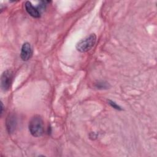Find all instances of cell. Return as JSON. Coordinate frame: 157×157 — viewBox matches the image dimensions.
<instances>
[{"instance_id":"obj_1","label":"cell","mask_w":157,"mask_h":157,"mask_svg":"<svg viewBox=\"0 0 157 157\" xmlns=\"http://www.w3.org/2000/svg\"><path fill=\"white\" fill-rule=\"evenodd\" d=\"M29 131L34 137H40L44 132V125L40 116L36 115L33 116L29 122Z\"/></svg>"},{"instance_id":"obj_2","label":"cell","mask_w":157,"mask_h":157,"mask_svg":"<svg viewBox=\"0 0 157 157\" xmlns=\"http://www.w3.org/2000/svg\"><path fill=\"white\" fill-rule=\"evenodd\" d=\"M96 41V36L94 34H91L84 39H81L76 44V49L80 52L83 53L91 50Z\"/></svg>"},{"instance_id":"obj_3","label":"cell","mask_w":157,"mask_h":157,"mask_svg":"<svg viewBox=\"0 0 157 157\" xmlns=\"http://www.w3.org/2000/svg\"><path fill=\"white\" fill-rule=\"evenodd\" d=\"M13 78V72L11 70L5 71L1 77V86L3 91H8L11 86Z\"/></svg>"},{"instance_id":"obj_4","label":"cell","mask_w":157,"mask_h":157,"mask_svg":"<svg viewBox=\"0 0 157 157\" xmlns=\"http://www.w3.org/2000/svg\"><path fill=\"white\" fill-rule=\"evenodd\" d=\"M33 55V50L29 43L25 42L23 44L21 49L20 56L23 61L29 60Z\"/></svg>"},{"instance_id":"obj_5","label":"cell","mask_w":157,"mask_h":157,"mask_svg":"<svg viewBox=\"0 0 157 157\" xmlns=\"http://www.w3.org/2000/svg\"><path fill=\"white\" fill-rule=\"evenodd\" d=\"M26 11L34 18H39L40 13L36 7H34L29 1H26L25 4Z\"/></svg>"},{"instance_id":"obj_6","label":"cell","mask_w":157,"mask_h":157,"mask_svg":"<svg viewBox=\"0 0 157 157\" xmlns=\"http://www.w3.org/2000/svg\"><path fill=\"white\" fill-rule=\"evenodd\" d=\"M17 124V120L14 115L10 114L9 115L6 120V126L7 129L9 133L12 132L16 127Z\"/></svg>"},{"instance_id":"obj_7","label":"cell","mask_w":157,"mask_h":157,"mask_svg":"<svg viewBox=\"0 0 157 157\" xmlns=\"http://www.w3.org/2000/svg\"><path fill=\"white\" fill-rule=\"evenodd\" d=\"M96 87L99 89H107L109 87V86L107 83L101 82L97 83L96 84Z\"/></svg>"},{"instance_id":"obj_8","label":"cell","mask_w":157,"mask_h":157,"mask_svg":"<svg viewBox=\"0 0 157 157\" xmlns=\"http://www.w3.org/2000/svg\"><path fill=\"white\" fill-rule=\"evenodd\" d=\"M109 104L114 109H117V110H122V109L118 105H117L115 102L112 101H110V100H109Z\"/></svg>"},{"instance_id":"obj_9","label":"cell","mask_w":157,"mask_h":157,"mask_svg":"<svg viewBox=\"0 0 157 157\" xmlns=\"http://www.w3.org/2000/svg\"><path fill=\"white\" fill-rule=\"evenodd\" d=\"M1 115H2V110H3V104H2V102H1Z\"/></svg>"}]
</instances>
